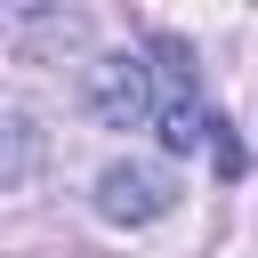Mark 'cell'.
Segmentation results:
<instances>
[{"instance_id": "6da1fadb", "label": "cell", "mask_w": 258, "mask_h": 258, "mask_svg": "<svg viewBox=\"0 0 258 258\" xmlns=\"http://www.w3.org/2000/svg\"><path fill=\"white\" fill-rule=\"evenodd\" d=\"M145 129H161V145L169 153H194V145H210L218 153V169H242V145L226 137V121L210 113V97H202V81H194V56H185V40H153V121Z\"/></svg>"}, {"instance_id": "7a4b0ae2", "label": "cell", "mask_w": 258, "mask_h": 258, "mask_svg": "<svg viewBox=\"0 0 258 258\" xmlns=\"http://www.w3.org/2000/svg\"><path fill=\"white\" fill-rule=\"evenodd\" d=\"M89 105H97L105 129H145V121H153V64H145L137 48L97 56V73H89Z\"/></svg>"}, {"instance_id": "3957f363", "label": "cell", "mask_w": 258, "mask_h": 258, "mask_svg": "<svg viewBox=\"0 0 258 258\" xmlns=\"http://www.w3.org/2000/svg\"><path fill=\"white\" fill-rule=\"evenodd\" d=\"M169 202H177V177H169L161 161H113V169L97 177V210H105L113 226H153Z\"/></svg>"}, {"instance_id": "277c9868", "label": "cell", "mask_w": 258, "mask_h": 258, "mask_svg": "<svg viewBox=\"0 0 258 258\" xmlns=\"http://www.w3.org/2000/svg\"><path fill=\"white\" fill-rule=\"evenodd\" d=\"M32 169H40V129H32L24 113H0V194L24 185Z\"/></svg>"}]
</instances>
